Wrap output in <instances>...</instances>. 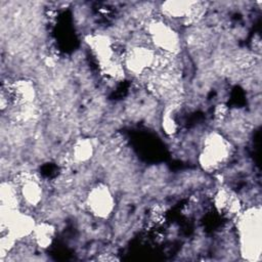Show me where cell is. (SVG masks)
Returning a JSON list of instances; mask_svg holds the SVG:
<instances>
[{
	"mask_svg": "<svg viewBox=\"0 0 262 262\" xmlns=\"http://www.w3.org/2000/svg\"><path fill=\"white\" fill-rule=\"evenodd\" d=\"M238 231L242 255L248 260L259 259L261 253L260 207L250 208L239 216Z\"/></svg>",
	"mask_w": 262,
	"mask_h": 262,
	"instance_id": "cell-1",
	"label": "cell"
},
{
	"mask_svg": "<svg viewBox=\"0 0 262 262\" xmlns=\"http://www.w3.org/2000/svg\"><path fill=\"white\" fill-rule=\"evenodd\" d=\"M230 157V146L226 138L218 132L207 134L203 140V147L200 154V164L208 172L215 171Z\"/></svg>",
	"mask_w": 262,
	"mask_h": 262,
	"instance_id": "cell-2",
	"label": "cell"
},
{
	"mask_svg": "<svg viewBox=\"0 0 262 262\" xmlns=\"http://www.w3.org/2000/svg\"><path fill=\"white\" fill-rule=\"evenodd\" d=\"M147 38L162 54L176 56L181 50V39L172 25L164 20H152L146 28Z\"/></svg>",
	"mask_w": 262,
	"mask_h": 262,
	"instance_id": "cell-3",
	"label": "cell"
},
{
	"mask_svg": "<svg viewBox=\"0 0 262 262\" xmlns=\"http://www.w3.org/2000/svg\"><path fill=\"white\" fill-rule=\"evenodd\" d=\"M86 206L92 216L99 219H107L115 210L116 200L108 186L97 184L88 191Z\"/></svg>",
	"mask_w": 262,
	"mask_h": 262,
	"instance_id": "cell-4",
	"label": "cell"
},
{
	"mask_svg": "<svg viewBox=\"0 0 262 262\" xmlns=\"http://www.w3.org/2000/svg\"><path fill=\"white\" fill-rule=\"evenodd\" d=\"M203 4L192 1H167L162 3L163 14L173 20L193 21L203 14Z\"/></svg>",
	"mask_w": 262,
	"mask_h": 262,
	"instance_id": "cell-5",
	"label": "cell"
},
{
	"mask_svg": "<svg viewBox=\"0 0 262 262\" xmlns=\"http://www.w3.org/2000/svg\"><path fill=\"white\" fill-rule=\"evenodd\" d=\"M20 201L27 207H38L40 203H42L43 199V188L40 182L31 177L27 176L21 179L19 183H17Z\"/></svg>",
	"mask_w": 262,
	"mask_h": 262,
	"instance_id": "cell-6",
	"label": "cell"
},
{
	"mask_svg": "<svg viewBox=\"0 0 262 262\" xmlns=\"http://www.w3.org/2000/svg\"><path fill=\"white\" fill-rule=\"evenodd\" d=\"M55 234L54 226L49 222L36 223L35 228L31 234L34 243L40 248H47L51 245Z\"/></svg>",
	"mask_w": 262,
	"mask_h": 262,
	"instance_id": "cell-7",
	"label": "cell"
},
{
	"mask_svg": "<svg viewBox=\"0 0 262 262\" xmlns=\"http://www.w3.org/2000/svg\"><path fill=\"white\" fill-rule=\"evenodd\" d=\"M94 146L89 139H80L73 146V158L77 162H86L93 156Z\"/></svg>",
	"mask_w": 262,
	"mask_h": 262,
	"instance_id": "cell-8",
	"label": "cell"
}]
</instances>
